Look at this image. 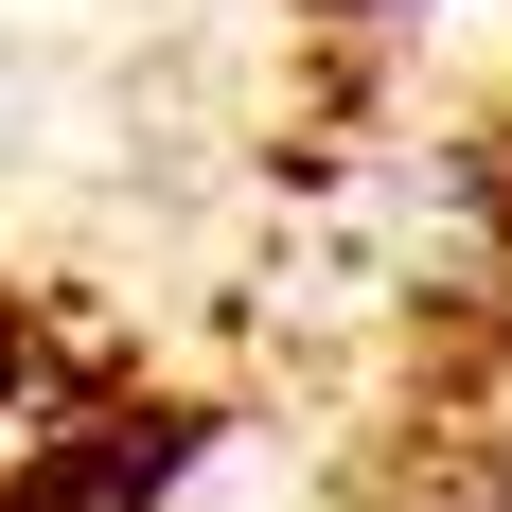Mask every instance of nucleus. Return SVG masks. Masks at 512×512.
I'll return each instance as SVG.
<instances>
[{"label": "nucleus", "mask_w": 512, "mask_h": 512, "mask_svg": "<svg viewBox=\"0 0 512 512\" xmlns=\"http://www.w3.org/2000/svg\"><path fill=\"white\" fill-rule=\"evenodd\" d=\"M318 18H407V0H318Z\"/></svg>", "instance_id": "1"}]
</instances>
